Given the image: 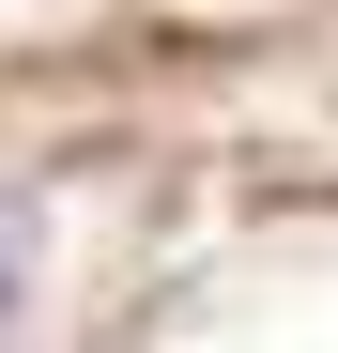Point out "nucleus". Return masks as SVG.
<instances>
[{
	"label": "nucleus",
	"instance_id": "f257e3e1",
	"mask_svg": "<svg viewBox=\"0 0 338 353\" xmlns=\"http://www.w3.org/2000/svg\"><path fill=\"white\" fill-rule=\"evenodd\" d=\"M16 292H31V215L0 200V323H16Z\"/></svg>",
	"mask_w": 338,
	"mask_h": 353
}]
</instances>
